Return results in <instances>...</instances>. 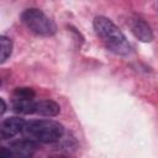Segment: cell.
Segmentation results:
<instances>
[{"label": "cell", "instance_id": "277c9868", "mask_svg": "<svg viewBox=\"0 0 158 158\" xmlns=\"http://www.w3.org/2000/svg\"><path fill=\"white\" fill-rule=\"evenodd\" d=\"M25 126H26V121L21 117L17 116H12V117H7L5 118L1 125H0V137L2 141L12 138L15 136H17L19 133L25 131Z\"/></svg>", "mask_w": 158, "mask_h": 158}, {"label": "cell", "instance_id": "7a4b0ae2", "mask_svg": "<svg viewBox=\"0 0 158 158\" xmlns=\"http://www.w3.org/2000/svg\"><path fill=\"white\" fill-rule=\"evenodd\" d=\"M64 126L54 120H32L26 122L23 132L38 142L54 143L64 136Z\"/></svg>", "mask_w": 158, "mask_h": 158}, {"label": "cell", "instance_id": "8fae6325", "mask_svg": "<svg viewBox=\"0 0 158 158\" xmlns=\"http://www.w3.org/2000/svg\"><path fill=\"white\" fill-rule=\"evenodd\" d=\"M0 102H1V111H0V114L2 115L6 111V104H5V100L4 99H0Z\"/></svg>", "mask_w": 158, "mask_h": 158}, {"label": "cell", "instance_id": "3957f363", "mask_svg": "<svg viewBox=\"0 0 158 158\" xmlns=\"http://www.w3.org/2000/svg\"><path fill=\"white\" fill-rule=\"evenodd\" d=\"M21 21L30 31L40 36H52L57 31L54 21L40 9H26L21 14Z\"/></svg>", "mask_w": 158, "mask_h": 158}, {"label": "cell", "instance_id": "52a82bcc", "mask_svg": "<svg viewBox=\"0 0 158 158\" xmlns=\"http://www.w3.org/2000/svg\"><path fill=\"white\" fill-rule=\"evenodd\" d=\"M59 112H60V106L53 100L43 99L35 102V114L37 115L53 117V116H57Z\"/></svg>", "mask_w": 158, "mask_h": 158}, {"label": "cell", "instance_id": "5b68a950", "mask_svg": "<svg viewBox=\"0 0 158 158\" xmlns=\"http://www.w3.org/2000/svg\"><path fill=\"white\" fill-rule=\"evenodd\" d=\"M37 148H38V144L30 138L14 141L9 146L11 157H31Z\"/></svg>", "mask_w": 158, "mask_h": 158}, {"label": "cell", "instance_id": "ba28073f", "mask_svg": "<svg viewBox=\"0 0 158 158\" xmlns=\"http://www.w3.org/2000/svg\"><path fill=\"white\" fill-rule=\"evenodd\" d=\"M35 102L33 98H22V96H14L11 101V107L15 112L22 115L35 114Z\"/></svg>", "mask_w": 158, "mask_h": 158}, {"label": "cell", "instance_id": "8992f818", "mask_svg": "<svg viewBox=\"0 0 158 158\" xmlns=\"http://www.w3.org/2000/svg\"><path fill=\"white\" fill-rule=\"evenodd\" d=\"M130 28L133 36L142 42H151L153 40V32L151 30V26L139 17H135L131 20Z\"/></svg>", "mask_w": 158, "mask_h": 158}, {"label": "cell", "instance_id": "9c48e42d", "mask_svg": "<svg viewBox=\"0 0 158 158\" xmlns=\"http://www.w3.org/2000/svg\"><path fill=\"white\" fill-rule=\"evenodd\" d=\"M0 44H1V59L0 62L4 63L12 52V41L10 38H7L6 36H1L0 37Z\"/></svg>", "mask_w": 158, "mask_h": 158}, {"label": "cell", "instance_id": "30bf717a", "mask_svg": "<svg viewBox=\"0 0 158 158\" xmlns=\"http://www.w3.org/2000/svg\"><path fill=\"white\" fill-rule=\"evenodd\" d=\"M14 96H22V98H35V91L31 88H16L14 90Z\"/></svg>", "mask_w": 158, "mask_h": 158}, {"label": "cell", "instance_id": "6da1fadb", "mask_svg": "<svg viewBox=\"0 0 158 158\" xmlns=\"http://www.w3.org/2000/svg\"><path fill=\"white\" fill-rule=\"evenodd\" d=\"M93 26L96 36L111 52L118 56H128L132 52V47L126 36L110 19L105 16H96Z\"/></svg>", "mask_w": 158, "mask_h": 158}]
</instances>
